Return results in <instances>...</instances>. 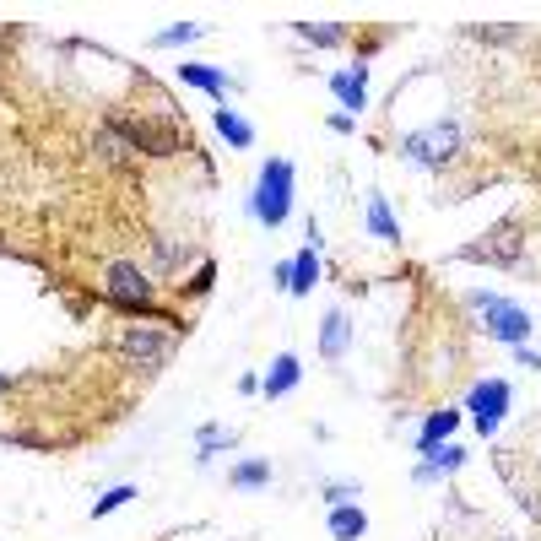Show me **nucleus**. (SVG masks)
I'll list each match as a JSON object with an SVG mask.
<instances>
[{"label":"nucleus","instance_id":"1","mask_svg":"<svg viewBox=\"0 0 541 541\" xmlns=\"http://www.w3.org/2000/svg\"><path fill=\"white\" fill-rule=\"evenodd\" d=\"M287 206H293V163H287V157H271V163L260 168V184H255V201H249V211H255L266 228H282Z\"/></svg>","mask_w":541,"mask_h":541},{"label":"nucleus","instance_id":"2","mask_svg":"<svg viewBox=\"0 0 541 541\" xmlns=\"http://www.w3.org/2000/svg\"><path fill=\"white\" fill-rule=\"evenodd\" d=\"M455 147H460V130L455 125H428V130H412V136L401 141V152L412 157V163H422V168H444L455 157Z\"/></svg>","mask_w":541,"mask_h":541},{"label":"nucleus","instance_id":"3","mask_svg":"<svg viewBox=\"0 0 541 541\" xmlns=\"http://www.w3.org/2000/svg\"><path fill=\"white\" fill-rule=\"evenodd\" d=\"M471 303L482 309V320H487V336H493V341H509V347H520V341L531 336V314H525V309H514V303L493 298V293H477Z\"/></svg>","mask_w":541,"mask_h":541},{"label":"nucleus","instance_id":"4","mask_svg":"<svg viewBox=\"0 0 541 541\" xmlns=\"http://www.w3.org/2000/svg\"><path fill=\"white\" fill-rule=\"evenodd\" d=\"M103 293L114 303H125V309H152V276L141 266H130V260H120V266H109V276H103Z\"/></svg>","mask_w":541,"mask_h":541},{"label":"nucleus","instance_id":"5","mask_svg":"<svg viewBox=\"0 0 541 541\" xmlns=\"http://www.w3.org/2000/svg\"><path fill=\"white\" fill-rule=\"evenodd\" d=\"M504 406H509V385H504V379H482V385L471 390V417H477L482 433H498Z\"/></svg>","mask_w":541,"mask_h":541},{"label":"nucleus","instance_id":"6","mask_svg":"<svg viewBox=\"0 0 541 541\" xmlns=\"http://www.w3.org/2000/svg\"><path fill=\"white\" fill-rule=\"evenodd\" d=\"M114 130H120L130 147H147L152 157H174V152H179V136H174L168 125H130V120H120Z\"/></svg>","mask_w":541,"mask_h":541},{"label":"nucleus","instance_id":"7","mask_svg":"<svg viewBox=\"0 0 541 541\" xmlns=\"http://www.w3.org/2000/svg\"><path fill=\"white\" fill-rule=\"evenodd\" d=\"M514 255H520V239H514V222H498V228L487 233V244L471 249V260H498V266H509Z\"/></svg>","mask_w":541,"mask_h":541},{"label":"nucleus","instance_id":"8","mask_svg":"<svg viewBox=\"0 0 541 541\" xmlns=\"http://www.w3.org/2000/svg\"><path fill=\"white\" fill-rule=\"evenodd\" d=\"M298 374H303V368H298V358H293V352H282V358L271 363V374L260 379V390H266L271 401H276V395H287V390L298 385Z\"/></svg>","mask_w":541,"mask_h":541},{"label":"nucleus","instance_id":"9","mask_svg":"<svg viewBox=\"0 0 541 541\" xmlns=\"http://www.w3.org/2000/svg\"><path fill=\"white\" fill-rule=\"evenodd\" d=\"M455 422H460V412H450V406H444V412H433L428 422H422V433H417V450H422V455L439 450V439H450Z\"/></svg>","mask_w":541,"mask_h":541},{"label":"nucleus","instance_id":"10","mask_svg":"<svg viewBox=\"0 0 541 541\" xmlns=\"http://www.w3.org/2000/svg\"><path fill=\"white\" fill-rule=\"evenodd\" d=\"M368 233H374L379 244H401V228H395V217H390L385 195H368Z\"/></svg>","mask_w":541,"mask_h":541},{"label":"nucleus","instance_id":"11","mask_svg":"<svg viewBox=\"0 0 541 541\" xmlns=\"http://www.w3.org/2000/svg\"><path fill=\"white\" fill-rule=\"evenodd\" d=\"M179 76L190 87H206L211 98H222V109H228V76H222V71H211V65H179Z\"/></svg>","mask_w":541,"mask_h":541},{"label":"nucleus","instance_id":"12","mask_svg":"<svg viewBox=\"0 0 541 541\" xmlns=\"http://www.w3.org/2000/svg\"><path fill=\"white\" fill-rule=\"evenodd\" d=\"M347 314H341V309H331V314H325V331H320V352H325V358H341V352H347Z\"/></svg>","mask_w":541,"mask_h":541},{"label":"nucleus","instance_id":"13","mask_svg":"<svg viewBox=\"0 0 541 541\" xmlns=\"http://www.w3.org/2000/svg\"><path fill=\"white\" fill-rule=\"evenodd\" d=\"M331 87H336V98L347 103V109H363V103H368V76L363 71H336Z\"/></svg>","mask_w":541,"mask_h":541},{"label":"nucleus","instance_id":"14","mask_svg":"<svg viewBox=\"0 0 541 541\" xmlns=\"http://www.w3.org/2000/svg\"><path fill=\"white\" fill-rule=\"evenodd\" d=\"M314 282H320V260H314V249H303L293 266H287V293H309Z\"/></svg>","mask_w":541,"mask_h":541},{"label":"nucleus","instance_id":"15","mask_svg":"<svg viewBox=\"0 0 541 541\" xmlns=\"http://www.w3.org/2000/svg\"><path fill=\"white\" fill-rule=\"evenodd\" d=\"M125 352H136L141 363H163L168 358V341L152 331H125Z\"/></svg>","mask_w":541,"mask_h":541},{"label":"nucleus","instance_id":"16","mask_svg":"<svg viewBox=\"0 0 541 541\" xmlns=\"http://www.w3.org/2000/svg\"><path fill=\"white\" fill-rule=\"evenodd\" d=\"M363 531H368V514H363V509L341 504V509L331 514V536H336V541H358Z\"/></svg>","mask_w":541,"mask_h":541},{"label":"nucleus","instance_id":"17","mask_svg":"<svg viewBox=\"0 0 541 541\" xmlns=\"http://www.w3.org/2000/svg\"><path fill=\"white\" fill-rule=\"evenodd\" d=\"M217 130L233 141V147H249V141H255V130H249V120H239L233 109H217Z\"/></svg>","mask_w":541,"mask_h":541},{"label":"nucleus","instance_id":"18","mask_svg":"<svg viewBox=\"0 0 541 541\" xmlns=\"http://www.w3.org/2000/svg\"><path fill=\"white\" fill-rule=\"evenodd\" d=\"M233 482H239V487H266L271 482V466H266V460H249V466L233 471Z\"/></svg>","mask_w":541,"mask_h":541},{"label":"nucleus","instance_id":"19","mask_svg":"<svg viewBox=\"0 0 541 541\" xmlns=\"http://www.w3.org/2000/svg\"><path fill=\"white\" fill-rule=\"evenodd\" d=\"M460 466V450H428V466H422V482H428V477H439V471H455Z\"/></svg>","mask_w":541,"mask_h":541},{"label":"nucleus","instance_id":"20","mask_svg":"<svg viewBox=\"0 0 541 541\" xmlns=\"http://www.w3.org/2000/svg\"><path fill=\"white\" fill-rule=\"evenodd\" d=\"M298 33H303V38H314V44H341V38H347V28H341V22H331V28H314V22H298Z\"/></svg>","mask_w":541,"mask_h":541},{"label":"nucleus","instance_id":"21","mask_svg":"<svg viewBox=\"0 0 541 541\" xmlns=\"http://www.w3.org/2000/svg\"><path fill=\"white\" fill-rule=\"evenodd\" d=\"M130 498H136V487H114L109 498H98V509H92V514H109V509H120V504H130Z\"/></svg>","mask_w":541,"mask_h":541},{"label":"nucleus","instance_id":"22","mask_svg":"<svg viewBox=\"0 0 541 541\" xmlns=\"http://www.w3.org/2000/svg\"><path fill=\"white\" fill-rule=\"evenodd\" d=\"M222 444H233V433H222V428H206V433H201V450H206V455H217Z\"/></svg>","mask_w":541,"mask_h":541},{"label":"nucleus","instance_id":"23","mask_svg":"<svg viewBox=\"0 0 541 541\" xmlns=\"http://www.w3.org/2000/svg\"><path fill=\"white\" fill-rule=\"evenodd\" d=\"M201 28L195 22H184V28H168V33H157V44H184V38H195Z\"/></svg>","mask_w":541,"mask_h":541},{"label":"nucleus","instance_id":"24","mask_svg":"<svg viewBox=\"0 0 541 541\" xmlns=\"http://www.w3.org/2000/svg\"><path fill=\"white\" fill-rule=\"evenodd\" d=\"M0 390H11V379H6V374H0Z\"/></svg>","mask_w":541,"mask_h":541}]
</instances>
